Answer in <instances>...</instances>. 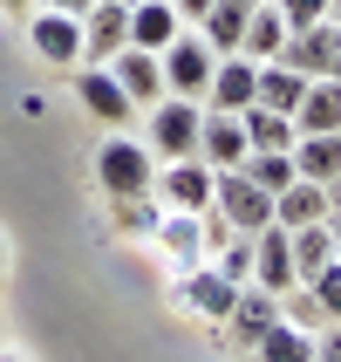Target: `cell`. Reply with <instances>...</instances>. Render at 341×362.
Wrapping results in <instances>:
<instances>
[{"mask_svg": "<svg viewBox=\"0 0 341 362\" xmlns=\"http://www.w3.org/2000/svg\"><path fill=\"white\" fill-rule=\"evenodd\" d=\"M150 178H157V151H150L143 137L116 130L109 144H96V185H102V199H123V192H150Z\"/></svg>", "mask_w": 341, "mask_h": 362, "instance_id": "6da1fadb", "label": "cell"}, {"mask_svg": "<svg viewBox=\"0 0 341 362\" xmlns=\"http://www.w3.org/2000/svg\"><path fill=\"white\" fill-rule=\"evenodd\" d=\"M150 253H157L171 274H191V267L212 260V240H205V212H171L164 205L157 226H150Z\"/></svg>", "mask_w": 341, "mask_h": 362, "instance_id": "7a4b0ae2", "label": "cell"}, {"mask_svg": "<svg viewBox=\"0 0 341 362\" xmlns=\"http://www.w3.org/2000/svg\"><path fill=\"white\" fill-rule=\"evenodd\" d=\"M198 123H205V103L198 96H157L150 103V151L157 158H198Z\"/></svg>", "mask_w": 341, "mask_h": 362, "instance_id": "3957f363", "label": "cell"}, {"mask_svg": "<svg viewBox=\"0 0 341 362\" xmlns=\"http://www.w3.org/2000/svg\"><path fill=\"white\" fill-rule=\"evenodd\" d=\"M212 212L232 233H260V226H273V192H260L246 171H219L212 178Z\"/></svg>", "mask_w": 341, "mask_h": 362, "instance_id": "277c9868", "label": "cell"}, {"mask_svg": "<svg viewBox=\"0 0 341 362\" xmlns=\"http://www.w3.org/2000/svg\"><path fill=\"white\" fill-rule=\"evenodd\" d=\"M212 178H219V171L205 158H164L150 192H157V205H171V212H205V205H212Z\"/></svg>", "mask_w": 341, "mask_h": 362, "instance_id": "5b68a950", "label": "cell"}, {"mask_svg": "<svg viewBox=\"0 0 341 362\" xmlns=\"http://www.w3.org/2000/svg\"><path fill=\"white\" fill-rule=\"evenodd\" d=\"M68 76H76V96H82V110H89L96 123H109V130H130L137 103L123 96V82L109 76V62H76Z\"/></svg>", "mask_w": 341, "mask_h": 362, "instance_id": "8992f818", "label": "cell"}, {"mask_svg": "<svg viewBox=\"0 0 341 362\" xmlns=\"http://www.w3.org/2000/svg\"><path fill=\"white\" fill-rule=\"evenodd\" d=\"M171 301H178V308H191L198 322L225 328V315H232V301H239V287L225 281L219 267H191V274H171Z\"/></svg>", "mask_w": 341, "mask_h": 362, "instance_id": "52a82bcc", "label": "cell"}, {"mask_svg": "<svg viewBox=\"0 0 341 362\" xmlns=\"http://www.w3.org/2000/svg\"><path fill=\"white\" fill-rule=\"evenodd\" d=\"M157 62H164V89H171V96H198V103H205V89H212V69H219V55L205 48V35H191V28H184V35L171 41Z\"/></svg>", "mask_w": 341, "mask_h": 362, "instance_id": "ba28073f", "label": "cell"}, {"mask_svg": "<svg viewBox=\"0 0 341 362\" xmlns=\"http://www.w3.org/2000/svg\"><path fill=\"white\" fill-rule=\"evenodd\" d=\"M28 48H35L48 69H76V62H82V14L35 7V21H28Z\"/></svg>", "mask_w": 341, "mask_h": 362, "instance_id": "9c48e42d", "label": "cell"}, {"mask_svg": "<svg viewBox=\"0 0 341 362\" xmlns=\"http://www.w3.org/2000/svg\"><path fill=\"white\" fill-rule=\"evenodd\" d=\"M109 76L123 82V96L137 103V110H150L157 96H171V89H164V62L150 55V48H130V41L109 55Z\"/></svg>", "mask_w": 341, "mask_h": 362, "instance_id": "30bf717a", "label": "cell"}, {"mask_svg": "<svg viewBox=\"0 0 341 362\" xmlns=\"http://www.w3.org/2000/svg\"><path fill=\"white\" fill-rule=\"evenodd\" d=\"M246 123L232 117V110H205V123H198V158L212 164V171H239L246 164Z\"/></svg>", "mask_w": 341, "mask_h": 362, "instance_id": "8fae6325", "label": "cell"}, {"mask_svg": "<svg viewBox=\"0 0 341 362\" xmlns=\"http://www.w3.org/2000/svg\"><path fill=\"white\" fill-rule=\"evenodd\" d=\"M253 96H260V62L246 55H219V69H212V89H205V110H253Z\"/></svg>", "mask_w": 341, "mask_h": 362, "instance_id": "7c38bea8", "label": "cell"}, {"mask_svg": "<svg viewBox=\"0 0 341 362\" xmlns=\"http://www.w3.org/2000/svg\"><path fill=\"white\" fill-rule=\"evenodd\" d=\"M273 322H280V294H266V287L246 281L239 301H232V315H225V335H232V349H253Z\"/></svg>", "mask_w": 341, "mask_h": 362, "instance_id": "4fadbf2b", "label": "cell"}, {"mask_svg": "<svg viewBox=\"0 0 341 362\" xmlns=\"http://www.w3.org/2000/svg\"><path fill=\"white\" fill-rule=\"evenodd\" d=\"M335 41H341L335 21H314V28H294V35L280 41V55H273V62L301 69V76H328V62H335Z\"/></svg>", "mask_w": 341, "mask_h": 362, "instance_id": "5bb4252c", "label": "cell"}, {"mask_svg": "<svg viewBox=\"0 0 341 362\" xmlns=\"http://www.w3.org/2000/svg\"><path fill=\"white\" fill-rule=\"evenodd\" d=\"M130 41V7H116V0H96L89 14H82V62H109Z\"/></svg>", "mask_w": 341, "mask_h": 362, "instance_id": "9a60e30c", "label": "cell"}, {"mask_svg": "<svg viewBox=\"0 0 341 362\" xmlns=\"http://www.w3.org/2000/svg\"><path fill=\"white\" fill-rule=\"evenodd\" d=\"M253 287H266V294H287V287H294L287 226H260V233H253Z\"/></svg>", "mask_w": 341, "mask_h": 362, "instance_id": "2e32d148", "label": "cell"}, {"mask_svg": "<svg viewBox=\"0 0 341 362\" xmlns=\"http://www.w3.org/2000/svg\"><path fill=\"white\" fill-rule=\"evenodd\" d=\"M178 35H184V21H178V7H171V0H130V48L164 55Z\"/></svg>", "mask_w": 341, "mask_h": 362, "instance_id": "e0dca14e", "label": "cell"}, {"mask_svg": "<svg viewBox=\"0 0 341 362\" xmlns=\"http://www.w3.org/2000/svg\"><path fill=\"white\" fill-rule=\"evenodd\" d=\"M294 130L314 137V130H341V82L335 76H307L301 110H294Z\"/></svg>", "mask_w": 341, "mask_h": 362, "instance_id": "ac0fdd59", "label": "cell"}, {"mask_svg": "<svg viewBox=\"0 0 341 362\" xmlns=\"http://www.w3.org/2000/svg\"><path fill=\"white\" fill-rule=\"evenodd\" d=\"M246 14H253V0H212L198 21V35L212 55H239V35H246Z\"/></svg>", "mask_w": 341, "mask_h": 362, "instance_id": "d6986e66", "label": "cell"}, {"mask_svg": "<svg viewBox=\"0 0 341 362\" xmlns=\"http://www.w3.org/2000/svg\"><path fill=\"white\" fill-rule=\"evenodd\" d=\"M280 41H287V21L273 0H253V14H246V35H239V55L246 62H273L280 55Z\"/></svg>", "mask_w": 341, "mask_h": 362, "instance_id": "ffe728a7", "label": "cell"}, {"mask_svg": "<svg viewBox=\"0 0 341 362\" xmlns=\"http://www.w3.org/2000/svg\"><path fill=\"white\" fill-rule=\"evenodd\" d=\"M314 219H328V185L294 178L280 199H273V226H287V233H294V226H314Z\"/></svg>", "mask_w": 341, "mask_h": 362, "instance_id": "44dd1931", "label": "cell"}, {"mask_svg": "<svg viewBox=\"0 0 341 362\" xmlns=\"http://www.w3.org/2000/svg\"><path fill=\"white\" fill-rule=\"evenodd\" d=\"M287 253H294V281H314V274L335 260V233H328V219L294 226V233H287Z\"/></svg>", "mask_w": 341, "mask_h": 362, "instance_id": "7402d4cb", "label": "cell"}, {"mask_svg": "<svg viewBox=\"0 0 341 362\" xmlns=\"http://www.w3.org/2000/svg\"><path fill=\"white\" fill-rule=\"evenodd\" d=\"M294 171L314 185H328L341 171V130H314V137H294Z\"/></svg>", "mask_w": 341, "mask_h": 362, "instance_id": "603a6c76", "label": "cell"}, {"mask_svg": "<svg viewBox=\"0 0 341 362\" xmlns=\"http://www.w3.org/2000/svg\"><path fill=\"white\" fill-rule=\"evenodd\" d=\"M239 123H246V144L253 151H294V117H280V110H266V103H253V110H239Z\"/></svg>", "mask_w": 341, "mask_h": 362, "instance_id": "cb8c5ba5", "label": "cell"}, {"mask_svg": "<svg viewBox=\"0 0 341 362\" xmlns=\"http://www.w3.org/2000/svg\"><path fill=\"white\" fill-rule=\"evenodd\" d=\"M301 89H307L301 69H287V62H260V96H253V103H266V110L294 117V110H301Z\"/></svg>", "mask_w": 341, "mask_h": 362, "instance_id": "d4e9b609", "label": "cell"}, {"mask_svg": "<svg viewBox=\"0 0 341 362\" xmlns=\"http://www.w3.org/2000/svg\"><path fill=\"white\" fill-rule=\"evenodd\" d=\"M157 192H123V199H109V226H116L123 240H150V226H157Z\"/></svg>", "mask_w": 341, "mask_h": 362, "instance_id": "484cf974", "label": "cell"}, {"mask_svg": "<svg viewBox=\"0 0 341 362\" xmlns=\"http://www.w3.org/2000/svg\"><path fill=\"white\" fill-rule=\"evenodd\" d=\"M253 356L260 362H314V335L294 328V322H273L260 342H253Z\"/></svg>", "mask_w": 341, "mask_h": 362, "instance_id": "4316f807", "label": "cell"}, {"mask_svg": "<svg viewBox=\"0 0 341 362\" xmlns=\"http://www.w3.org/2000/svg\"><path fill=\"white\" fill-rule=\"evenodd\" d=\"M239 171L260 185V192H273V199H280L287 185L301 178V171H294V151H246V164H239Z\"/></svg>", "mask_w": 341, "mask_h": 362, "instance_id": "83f0119b", "label": "cell"}, {"mask_svg": "<svg viewBox=\"0 0 341 362\" xmlns=\"http://www.w3.org/2000/svg\"><path fill=\"white\" fill-rule=\"evenodd\" d=\"M205 267H219L232 287H246V281H253V233H225V240L212 246V260H205Z\"/></svg>", "mask_w": 341, "mask_h": 362, "instance_id": "f1b7e54d", "label": "cell"}, {"mask_svg": "<svg viewBox=\"0 0 341 362\" xmlns=\"http://www.w3.org/2000/svg\"><path fill=\"white\" fill-rule=\"evenodd\" d=\"M280 322H294V328L314 335V328H328V308L314 301V287H307V281H294V287L280 294Z\"/></svg>", "mask_w": 341, "mask_h": 362, "instance_id": "f546056e", "label": "cell"}, {"mask_svg": "<svg viewBox=\"0 0 341 362\" xmlns=\"http://www.w3.org/2000/svg\"><path fill=\"white\" fill-rule=\"evenodd\" d=\"M307 287H314V301L328 308V322H341V260H328V267H321V274H314Z\"/></svg>", "mask_w": 341, "mask_h": 362, "instance_id": "4dcf8cb0", "label": "cell"}, {"mask_svg": "<svg viewBox=\"0 0 341 362\" xmlns=\"http://www.w3.org/2000/svg\"><path fill=\"white\" fill-rule=\"evenodd\" d=\"M273 7H280L287 35H294V28H314V21H328V7H335V0H273Z\"/></svg>", "mask_w": 341, "mask_h": 362, "instance_id": "1f68e13d", "label": "cell"}, {"mask_svg": "<svg viewBox=\"0 0 341 362\" xmlns=\"http://www.w3.org/2000/svg\"><path fill=\"white\" fill-rule=\"evenodd\" d=\"M314 362H341V322H328V335L314 342Z\"/></svg>", "mask_w": 341, "mask_h": 362, "instance_id": "d6a6232c", "label": "cell"}, {"mask_svg": "<svg viewBox=\"0 0 341 362\" xmlns=\"http://www.w3.org/2000/svg\"><path fill=\"white\" fill-rule=\"evenodd\" d=\"M171 7H178V21H184V28H198V21H205V7H212V0H171Z\"/></svg>", "mask_w": 341, "mask_h": 362, "instance_id": "836d02e7", "label": "cell"}, {"mask_svg": "<svg viewBox=\"0 0 341 362\" xmlns=\"http://www.w3.org/2000/svg\"><path fill=\"white\" fill-rule=\"evenodd\" d=\"M328 219H341V171L328 178Z\"/></svg>", "mask_w": 341, "mask_h": 362, "instance_id": "e575fe53", "label": "cell"}, {"mask_svg": "<svg viewBox=\"0 0 341 362\" xmlns=\"http://www.w3.org/2000/svg\"><path fill=\"white\" fill-rule=\"evenodd\" d=\"M41 7H61V14H89L96 0H41Z\"/></svg>", "mask_w": 341, "mask_h": 362, "instance_id": "d590c367", "label": "cell"}, {"mask_svg": "<svg viewBox=\"0 0 341 362\" xmlns=\"http://www.w3.org/2000/svg\"><path fill=\"white\" fill-rule=\"evenodd\" d=\"M41 0H0V14H35Z\"/></svg>", "mask_w": 341, "mask_h": 362, "instance_id": "8d00e7d4", "label": "cell"}, {"mask_svg": "<svg viewBox=\"0 0 341 362\" xmlns=\"http://www.w3.org/2000/svg\"><path fill=\"white\" fill-rule=\"evenodd\" d=\"M328 233H335V260H341V219H328Z\"/></svg>", "mask_w": 341, "mask_h": 362, "instance_id": "74e56055", "label": "cell"}, {"mask_svg": "<svg viewBox=\"0 0 341 362\" xmlns=\"http://www.w3.org/2000/svg\"><path fill=\"white\" fill-rule=\"evenodd\" d=\"M0 281H7V240H0Z\"/></svg>", "mask_w": 341, "mask_h": 362, "instance_id": "f35d334b", "label": "cell"}, {"mask_svg": "<svg viewBox=\"0 0 341 362\" xmlns=\"http://www.w3.org/2000/svg\"><path fill=\"white\" fill-rule=\"evenodd\" d=\"M0 362H28V356H14V349H7V356H0Z\"/></svg>", "mask_w": 341, "mask_h": 362, "instance_id": "ab89813d", "label": "cell"}]
</instances>
